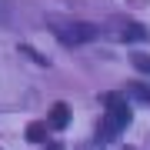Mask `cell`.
Returning <instances> with one entry per match:
<instances>
[{
	"mask_svg": "<svg viewBox=\"0 0 150 150\" xmlns=\"http://www.w3.org/2000/svg\"><path fill=\"white\" fill-rule=\"evenodd\" d=\"M120 150H134V147H120Z\"/></svg>",
	"mask_w": 150,
	"mask_h": 150,
	"instance_id": "9",
	"label": "cell"
},
{
	"mask_svg": "<svg viewBox=\"0 0 150 150\" xmlns=\"http://www.w3.org/2000/svg\"><path fill=\"white\" fill-rule=\"evenodd\" d=\"M113 27H117V37L120 40H150V30L137 20H123V17H113Z\"/></svg>",
	"mask_w": 150,
	"mask_h": 150,
	"instance_id": "3",
	"label": "cell"
},
{
	"mask_svg": "<svg viewBox=\"0 0 150 150\" xmlns=\"http://www.w3.org/2000/svg\"><path fill=\"white\" fill-rule=\"evenodd\" d=\"M47 27L54 30V37L67 47H77V43H90L100 37V27L90 20H77V17H60V13H47Z\"/></svg>",
	"mask_w": 150,
	"mask_h": 150,
	"instance_id": "1",
	"label": "cell"
},
{
	"mask_svg": "<svg viewBox=\"0 0 150 150\" xmlns=\"http://www.w3.org/2000/svg\"><path fill=\"white\" fill-rule=\"evenodd\" d=\"M47 130H50L47 120H33V123H27V140L30 144H43L47 140Z\"/></svg>",
	"mask_w": 150,
	"mask_h": 150,
	"instance_id": "5",
	"label": "cell"
},
{
	"mask_svg": "<svg viewBox=\"0 0 150 150\" xmlns=\"http://www.w3.org/2000/svg\"><path fill=\"white\" fill-rule=\"evenodd\" d=\"M130 93H134L137 100H150V83H134V87H130Z\"/></svg>",
	"mask_w": 150,
	"mask_h": 150,
	"instance_id": "6",
	"label": "cell"
},
{
	"mask_svg": "<svg viewBox=\"0 0 150 150\" xmlns=\"http://www.w3.org/2000/svg\"><path fill=\"white\" fill-rule=\"evenodd\" d=\"M4 13H7V0H0V20H4Z\"/></svg>",
	"mask_w": 150,
	"mask_h": 150,
	"instance_id": "8",
	"label": "cell"
},
{
	"mask_svg": "<svg viewBox=\"0 0 150 150\" xmlns=\"http://www.w3.org/2000/svg\"><path fill=\"white\" fill-rule=\"evenodd\" d=\"M100 100H103L107 110H103V120H100V127H97V140H113L117 134H123V130L130 127L134 113H130L123 93H103Z\"/></svg>",
	"mask_w": 150,
	"mask_h": 150,
	"instance_id": "2",
	"label": "cell"
},
{
	"mask_svg": "<svg viewBox=\"0 0 150 150\" xmlns=\"http://www.w3.org/2000/svg\"><path fill=\"white\" fill-rule=\"evenodd\" d=\"M134 67L144 70V74H150V54H134Z\"/></svg>",
	"mask_w": 150,
	"mask_h": 150,
	"instance_id": "7",
	"label": "cell"
},
{
	"mask_svg": "<svg viewBox=\"0 0 150 150\" xmlns=\"http://www.w3.org/2000/svg\"><path fill=\"white\" fill-rule=\"evenodd\" d=\"M47 123H50V130H64L67 123H70V107L64 100H57L54 107H50V117H47Z\"/></svg>",
	"mask_w": 150,
	"mask_h": 150,
	"instance_id": "4",
	"label": "cell"
}]
</instances>
